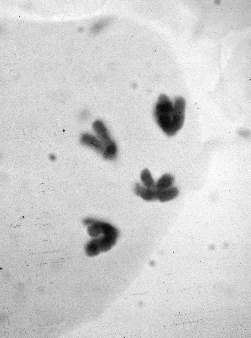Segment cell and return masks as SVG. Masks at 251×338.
I'll list each match as a JSON object with an SVG mask.
<instances>
[{
	"instance_id": "6da1fadb",
	"label": "cell",
	"mask_w": 251,
	"mask_h": 338,
	"mask_svg": "<svg viewBox=\"0 0 251 338\" xmlns=\"http://www.w3.org/2000/svg\"><path fill=\"white\" fill-rule=\"evenodd\" d=\"M185 101L182 97L174 103L165 95L161 94L155 106L154 115L162 130L168 136H173L182 128L184 121Z\"/></svg>"
},
{
	"instance_id": "7a4b0ae2",
	"label": "cell",
	"mask_w": 251,
	"mask_h": 338,
	"mask_svg": "<svg viewBox=\"0 0 251 338\" xmlns=\"http://www.w3.org/2000/svg\"><path fill=\"white\" fill-rule=\"evenodd\" d=\"M95 135L101 140L105 147L113 140L105 124L101 120H96L93 124Z\"/></svg>"
},
{
	"instance_id": "3957f363",
	"label": "cell",
	"mask_w": 251,
	"mask_h": 338,
	"mask_svg": "<svg viewBox=\"0 0 251 338\" xmlns=\"http://www.w3.org/2000/svg\"><path fill=\"white\" fill-rule=\"evenodd\" d=\"M80 140L84 146L102 154L104 149V144L95 135L85 133L81 135Z\"/></svg>"
},
{
	"instance_id": "277c9868",
	"label": "cell",
	"mask_w": 251,
	"mask_h": 338,
	"mask_svg": "<svg viewBox=\"0 0 251 338\" xmlns=\"http://www.w3.org/2000/svg\"><path fill=\"white\" fill-rule=\"evenodd\" d=\"M137 195L147 202H152L158 200L159 191L155 189H148L140 184H137L135 188Z\"/></svg>"
},
{
	"instance_id": "5b68a950",
	"label": "cell",
	"mask_w": 251,
	"mask_h": 338,
	"mask_svg": "<svg viewBox=\"0 0 251 338\" xmlns=\"http://www.w3.org/2000/svg\"><path fill=\"white\" fill-rule=\"evenodd\" d=\"M179 193L178 188L171 187L164 190L159 191L158 200L161 203L171 201L178 196Z\"/></svg>"
},
{
	"instance_id": "8992f818",
	"label": "cell",
	"mask_w": 251,
	"mask_h": 338,
	"mask_svg": "<svg viewBox=\"0 0 251 338\" xmlns=\"http://www.w3.org/2000/svg\"><path fill=\"white\" fill-rule=\"evenodd\" d=\"M117 153V146L116 143L113 140L105 146L102 154L105 159L114 160L116 158Z\"/></svg>"
},
{
	"instance_id": "52a82bcc",
	"label": "cell",
	"mask_w": 251,
	"mask_h": 338,
	"mask_svg": "<svg viewBox=\"0 0 251 338\" xmlns=\"http://www.w3.org/2000/svg\"><path fill=\"white\" fill-rule=\"evenodd\" d=\"M174 182L173 176L169 174L164 175L156 183V189L160 191L169 188L172 186Z\"/></svg>"
},
{
	"instance_id": "ba28073f",
	"label": "cell",
	"mask_w": 251,
	"mask_h": 338,
	"mask_svg": "<svg viewBox=\"0 0 251 338\" xmlns=\"http://www.w3.org/2000/svg\"><path fill=\"white\" fill-rule=\"evenodd\" d=\"M140 178L144 187L148 189L156 188V183L151 173L147 169H145L142 172Z\"/></svg>"
},
{
	"instance_id": "9c48e42d",
	"label": "cell",
	"mask_w": 251,
	"mask_h": 338,
	"mask_svg": "<svg viewBox=\"0 0 251 338\" xmlns=\"http://www.w3.org/2000/svg\"><path fill=\"white\" fill-rule=\"evenodd\" d=\"M50 159H51V160H55L56 158V156H55L54 155H51L50 156Z\"/></svg>"
}]
</instances>
